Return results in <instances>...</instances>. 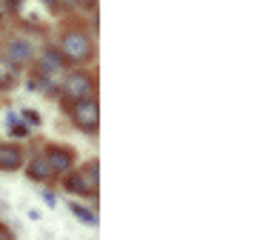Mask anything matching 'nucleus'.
<instances>
[{"instance_id":"1","label":"nucleus","mask_w":257,"mask_h":240,"mask_svg":"<svg viewBox=\"0 0 257 240\" xmlns=\"http://www.w3.org/2000/svg\"><path fill=\"white\" fill-rule=\"evenodd\" d=\"M60 55L66 60H89L92 57V40L83 35V32H69V35H63Z\"/></svg>"},{"instance_id":"2","label":"nucleus","mask_w":257,"mask_h":240,"mask_svg":"<svg viewBox=\"0 0 257 240\" xmlns=\"http://www.w3.org/2000/svg\"><path fill=\"white\" fill-rule=\"evenodd\" d=\"M72 120L74 126H80L83 132H94L97 129V120H100V109L97 100H72Z\"/></svg>"},{"instance_id":"3","label":"nucleus","mask_w":257,"mask_h":240,"mask_svg":"<svg viewBox=\"0 0 257 240\" xmlns=\"http://www.w3.org/2000/svg\"><path fill=\"white\" fill-rule=\"evenodd\" d=\"M63 92L72 97V100H89L94 92V83H92V77L86 72H72V74H66V80H63Z\"/></svg>"},{"instance_id":"4","label":"nucleus","mask_w":257,"mask_h":240,"mask_svg":"<svg viewBox=\"0 0 257 240\" xmlns=\"http://www.w3.org/2000/svg\"><path fill=\"white\" fill-rule=\"evenodd\" d=\"M6 60H9L15 69H20V66H26L35 60V46H32V40H26V37H15V40H9L6 43Z\"/></svg>"},{"instance_id":"5","label":"nucleus","mask_w":257,"mask_h":240,"mask_svg":"<svg viewBox=\"0 0 257 240\" xmlns=\"http://www.w3.org/2000/svg\"><path fill=\"white\" fill-rule=\"evenodd\" d=\"M43 160L49 163V169H52L55 175H69L72 166H74V155L69 152V149H63V146H46Z\"/></svg>"},{"instance_id":"6","label":"nucleus","mask_w":257,"mask_h":240,"mask_svg":"<svg viewBox=\"0 0 257 240\" xmlns=\"http://www.w3.org/2000/svg\"><path fill=\"white\" fill-rule=\"evenodd\" d=\"M23 166V149L15 143H0V169L3 172H18Z\"/></svg>"},{"instance_id":"7","label":"nucleus","mask_w":257,"mask_h":240,"mask_svg":"<svg viewBox=\"0 0 257 240\" xmlns=\"http://www.w3.org/2000/svg\"><path fill=\"white\" fill-rule=\"evenodd\" d=\"M63 189L69 194H92V186H89V177L80 175V172H69L63 180Z\"/></svg>"},{"instance_id":"8","label":"nucleus","mask_w":257,"mask_h":240,"mask_svg":"<svg viewBox=\"0 0 257 240\" xmlns=\"http://www.w3.org/2000/svg\"><path fill=\"white\" fill-rule=\"evenodd\" d=\"M66 57L60 55V49H46L43 52V57H40V69H43V77H52V72H57V69H63Z\"/></svg>"},{"instance_id":"9","label":"nucleus","mask_w":257,"mask_h":240,"mask_svg":"<svg viewBox=\"0 0 257 240\" xmlns=\"http://www.w3.org/2000/svg\"><path fill=\"white\" fill-rule=\"evenodd\" d=\"M26 175L32 177V180H40V183H46V180H52L55 177V172L49 169V163L43 160V157H37V160H32L26 166Z\"/></svg>"},{"instance_id":"10","label":"nucleus","mask_w":257,"mask_h":240,"mask_svg":"<svg viewBox=\"0 0 257 240\" xmlns=\"http://www.w3.org/2000/svg\"><path fill=\"white\" fill-rule=\"evenodd\" d=\"M15 83H18V69L6 57H0V89H9Z\"/></svg>"},{"instance_id":"11","label":"nucleus","mask_w":257,"mask_h":240,"mask_svg":"<svg viewBox=\"0 0 257 240\" xmlns=\"http://www.w3.org/2000/svg\"><path fill=\"white\" fill-rule=\"evenodd\" d=\"M72 212L80 217V220H86V223H94V214H89L86 209H80V206H72Z\"/></svg>"},{"instance_id":"12","label":"nucleus","mask_w":257,"mask_h":240,"mask_svg":"<svg viewBox=\"0 0 257 240\" xmlns=\"http://www.w3.org/2000/svg\"><path fill=\"white\" fill-rule=\"evenodd\" d=\"M23 117H29V123H32V126H37V123H40L37 111H32V109H23Z\"/></svg>"},{"instance_id":"13","label":"nucleus","mask_w":257,"mask_h":240,"mask_svg":"<svg viewBox=\"0 0 257 240\" xmlns=\"http://www.w3.org/2000/svg\"><path fill=\"white\" fill-rule=\"evenodd\" d=\"M49 6H52V9H55V6H60V0H46Z\"/></svg>"},{"instance_id":"14","label":"nucleus","mask_w":257,"mask_h":240,"mask_svg":"<svg viewBox=\"0 0 257 240\" xmlns=\"http://www.w3.org/2000/svg\"><path fill=\"white\" fill-rule=\"evenodd\" d=\"M83 3H89V6H92V3H97V0H83Z\"/></svg>"}]
</instances>
